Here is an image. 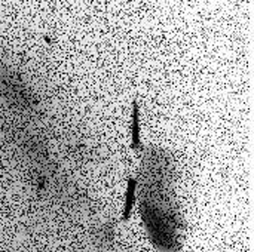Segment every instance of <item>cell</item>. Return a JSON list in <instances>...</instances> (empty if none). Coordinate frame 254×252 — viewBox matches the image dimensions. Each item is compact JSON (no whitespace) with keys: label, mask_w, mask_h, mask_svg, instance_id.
I'll return each mask as SVG.
<instances>
[{"label":"cell","mask_w":254,"mask_h":252,"mask_svg":"<svg viewBox=\"0 0 254 252\" xmlns=\"http://www.w3.org/2000/svg\"><path fill=\"white\" fill-rule=\"evenodd\" d=\"M136 180H130L128 183V190H126V200H125V208H123V214H122V218L126 221L131 215V209H133V205H134V200H136Z\"/></svg>","instance_id":"cell-1"},{"label":"cell","mask_w":254,"mask_h":252,"mask_svg":"<svg viewBox=\"0 0 254 252\" xmlns=\"http://www.w3.org/2000/svg\"><path fill=\"white\" fill-rule=\"evenodd\" d=\"M140 125H139V105L134 104L133 111V149H140Z\"/></svg>","instance_id":"cell-2"}]
</instances>
